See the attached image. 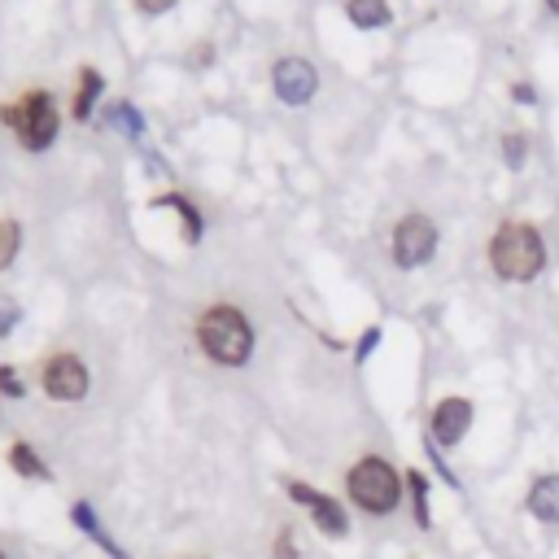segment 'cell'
<instances>
[{"label":"cell","mask_w":559,"mask_h":559,"mask_svg":"<svg viewBox=\"0 0 559 559\" xmlns=\"http://www.w3.org/2000/svg\"><path fill=\"white\" fill-rule=\"evenodd\" d=\"M402 489H406V480H402L397 467H393L389 459H380V454H367V459H358V463L345 472V493H349V502H354L362 515H389V511H397Z\"/></svg>","instance_id":"6da1fadb"},{"label":"cell","mask_w":559,"mask_h":559,"mask_svg":"<svg viewBox=\"0 0 559 559\" xmlns=\"http://www.w3.org/2000/svg\"><path fill=\"white\" fill-rule=\"evenodd\" d=\"M489 266L502 275V280H533L542 266H546V245L537 236V227L528 223H502L489 240Z\"/></svg>","instance_id":"7a4b0ae2"},{"label":"cell","mask_w":559,"mask_h":559,"mask_svg":"<svg viewBox=\"0 0 559 559\" xmlns=\"http://www.w3.org/2000/svg\"><path fill=\"white\" fill-rule=\"evenodd\" d=\"M197 341L214 362L240 367L249 358V349H253V328L236 306H210L197 319Z\"/></svg>","instance_id":"3957f363"},{"label":"cell","mask_w":559,"mask_h":559,"mask_svg":"<svg viewBox=\"0 0 559 559\" xmlns=\"http://www.w3.org/2000/svg\"><path fill=\"white\" fill-rule=\"evenodd\" d=\"M4 122L22 135L26 148H48L52 135H57V109H52V96H44V92H26L17 105L4 109Z\"/></svg>","instance_id":"277c9868"},{"label":"cell","mask_w":559,"mask_h":559,"mask_svg":"<svg viewBox=\"0 0 559 559\" xmlns=\"http://www.w3.org/2000/svg\"><path fill=\"white\" fill-rule=\"evenodd\" d=\"M432 249H437V227L428 214H406L393 227V262L397 266H419L432 258Z\"/></svg>","instance_id":"5b68a950"},{"label":"cell","mask_w":559,"mask_h":559,"mask_svg":"<svg viewBox=\"0 0 559 559\" xmlns=\"http://www.w3.org/2000/svg\"><path fill=\"white\" fill-rule=\"evenodd\" d=\"M288 498L310 511V520H314L319 533H328V537H345V533H349V515H345V507H341L332 493H319V489L306 485V480H288Z\"/></svg>","instance_id":"8992f818"},{"label":"cell","mask_w":559,"mask_h":559,"mask_svg":"<svg viewBox=\"0 0 559 559\" xmlns=\"http://www.w3.org/2000/svg\"><path fill=\"white\" fill-rule=\"evenodd\" d=\"M44 393L48 397H57V402H79L83 393H87V384H92V376H87V367L74 358V354H52L48 362H44Z\"/></svg>","instance_id":"52a82bcc"},{"label":"cell","mask_w":559,"mask_h":559,"mask_svg":"<svg viewBox=\"0 0 559 559\" xmlns=\"http://www.w3.org/2000/svg\"><path fill=\"white\" fill-rule=\"evenodd\" d=\"M314 83H319V74H314V66L306 57H284L275 66V92L288 105H306L314 96Z\"/></svg>","instance_id":"ba28073f"},{"label":"cell","mask_w":559,"mask_h":559,"mask_svg":"<svg viewBox=\"0 0 559 559\" xmlns=\"http://www.w3.org/2000/svg\"><path fill=\"white\" fill-rule=\"evenodd\" d=\"M467 428H472V402L467 397H441L432 406V437L441 445H459Z\"/></svg>","instance_id":"9c48e42d"},{"label":"cell","mask_w":559,"mask_h":559,"mask_svg":"<svg viewBox=\"0 0 559 559\" xmlns=\"http://www.w3.org/2000/svg\"><path fill=\"white\" fill-rule=\"evenodd\" d=\"M524 507H528L533 520H542V524H559V476H555V472L537 476V480L528 485Z\"/></svg>","instance_id":"30bf717a"},{"label":"cell","mask_w":559,"mask_h":559,"mask_svg":"<svg viewBox=\"0 0 559 559\" xmlns=\"http://www.w3.org/2000/svg\"><path fill=\"white\" fill-rule=\"evenodd\" d=\"M9 467H13L17 476H26V480H48V463L35 454L31 441H13V445H9Z\"/></svg>","instance_id":"8fae6325"},{"label":"cell","mask_w":559,"mask_h":559,"mask_svg":"<svg viewBox=\"0 0 559 559\" xmlns=\"http://www.w3.org/2000/svg\"><path fill=\"white\" fill-rule=\"evenodd\" d=\"M345 13H349L354 26H367V31L389 22V4H384V0H349Z\"/></svg>","instance_id":"7c38bea8"},{"label":"cell","mask_w":559,"mask_h":559,"mask_svg":"<svg viewBox=\"0 0 559 559\" xmlns=\"http://www.w3.org/2000/svg\"><path fill=\"white\" fill-rule=\"evenodd\" d=\"M17 245H22V231H17V223L13 218H0V271L17 258Z\"/></svg>","instance_id":"4fadbf2b"},{"label":"cell","mask_w":559,"mask_h":559,"mask_svg":"<svg viewBox=\"0 0 559 559\" xmlns=\"http://www.w3.org/2000/svg\"><path fill=\"white\" fill-rule=\"evenodd\" d=\"M96 92H100V74H96V70H83V87H79V100H74V114H79V118L92 114Z\"/></svg>","instance_id":"5bb4252c"},{"label":"cell","mask_w":559,"mask_h":559,"mask_svg":"<svg viewBox=\"0 0 559 559\" xmlns=\"http://www.w3.org/2000/svg\"><path fill=\"white\" fill-rule=\"evenodd\" d=\"M406 485H411V493H415V520H419V524H428V507H424V476H419V472H406Z\"/></svg>","instance_id":"9a60e30c"},{"label":"cell","mask_w":559,"mask_h":559,"mask_svg":"<svg viewBox=\"0 0 559 559\" xmlns=\"http://www.w3.org/2000/svg\"><path fill=\"white\" fill-rule=\"evenodd\" d=\"M0 393L4 397H22V376L13 367H0Z\"/></svg>","instance_id":"2e32d148"},{"label":"cell","mask_w":559,"mask_h":559,"mask_svg":"<svg viewBox=\"0 0 559 559\" xmlns=\"http://www.w3.org/2000/svg\"><path fill=\"white\" fill-rule=\"evenodd\" d=\"M13 323H17V301L0 293V336H4V332H9Z\"/></svg>","instance_id":"e0dca14e"},{"label":"cell","mask_w":559,"mask_h":559,"mask_svg":"<svg viewBox=\"0 0 559 559\" xmlns=\"http://www.w3.org/2000/svg\"><path fill=\"white\" fill-rule=\"evenodd\" d=\"M114 127H127V131H131V135H135V131H140V118H135V114H131V105H114Z\"/></svg>","instance_id":"ac0fdd59"},{"label":"cell","mask_w":559,"mask_h":559,"mask_svg":"<svg viewBox=\"0 0 559 559\" xmlns=\"http://www.w3.org/2000/svg\"><path fill=\"white\" fill-rule=\"evenodd\" d=\"M275 559H297V550H293V537H288V528L275 537Z\"/></svg>","instance_id":"d6986e66"},{"label":"cell","mask_w":559,"mask_h":559,"mask_svg":"<svg viewBox=\"0 0 559 559\" xmlns=\"http://www.w3.org/2000/svg\"><path fill=\"white\" fill-rule=\"evenodd\" d=\"M135 4H140L144 13H166V9L175 4V0H135Z\"/></svg>","instance_id":"ffe728a7"},{"label":"cell","mask_w":559,"mask_h":559,"mask_svg":"<svg viewBox=\"0 0 559 559\" xmlns=\"http://www.w3.org/2000/svg\"><path fill=\"white\" fill-rule=\"evenodd\" d=\"M546 4H550V9H555V13H559V0H546Z\"/></svg>","instance_id":"44dd1931"},{"label":"cell","mask_w":559,"mask_h":559,"mask_svg":"<svg viewBox=\"0 0 559 559\" xmlns=\"http://www.w3.org/2000/svg\"><path fill=\"white\" fill-rule=\"evenodd\" d=\"M0 559H4V550H0Z\"/></svg>","instance_id":"7402d4cb"}]
</instances>
